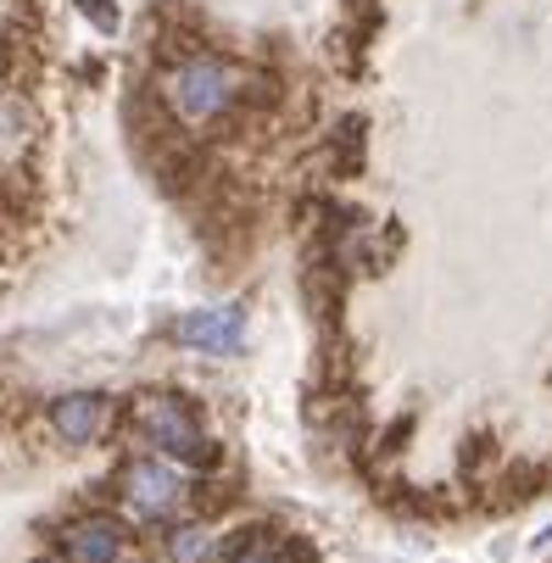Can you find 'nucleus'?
Instances as JSON below:
<instances>
[{
    "mask_svg": "<svg viewBox=\"0 0 552 563\" xmlns=\"http://www.w3.org/2000/svg\"><path fill=\"white\" fill-rule=\"evenodd\" d=\"M185 497H190L185 474L163 457H140V463L123 468V508L134 519H168V514L185 508Z\"/></svg>",
    "mask_w": 552,
    "mask_h": 563,
    "instance_id": "3",
    "label": "nucleus"
},
{
    "mask_svg": "<svg viewBox=\"0 0 552 563\" xmlns=\"http://www.w3.org/2000/svg\"><path fill=\"white\" fill-rule=\"evenodd\" d=\"M112 419V401L101 390H73L62 401H51V430L67 441V446H90Z\"/></svg>",
    "mask_w": 552,
    "mask_h": 563,
    "instance_id": "5",
    "label": "nucleus"
},
{
    "mask_svg": "<svg viewBox=\"0 0 552 563\" xmlns=\"http://www.w3.org/2000/svg\"><path fill=\"white\" fill-rule=\"evenodd\" d=\"M385 263V246H379V229L368 218H341L335 223V268L346 274H374Z\"/></svg>",
    "mask_w": 552,
    "mask_h": 563,
    "instance_id": "8",
    "label": "nucleus"
},
{
    "mask_svg": "<svg viewBox=\"0 0 552 563\" xmlns=\"http://www.w3.org/2000/svg\"><path fill=\"white\" fill-rule=\"evenodd\" d=\"M218 552V530L212 525H179L168 536V563H207Z\"/></svg>",
    "mask_w": 552,
    "mask_h": 563,
    "instance_id": "9",
    "label": "nucleus"
},
{
    "mask_svg": "<svg viewBox=\"0 0 552 563\" xmlns=\"http://www.w3.org/2000/svg\"><path fill=\"white\" fill-rule=\"evenodd\" d=\"M223 563H274V541H268V536H252L241 552H234V558H223Z\"/></svg>",
    "mask_w": 552,
    "mask_h": 563,
    "instance_id": "11",
    "label": "nucleus"
},
{
    "mask_svg": "<svg viewBox=\"0 0 552 563\" xmlns=\"http://www.w3.org/2000/svg\"><path fill=\"white\" fill-rule=\"evenodd\" d=\"M246 101H252V73L241 62L196 51L163 73V107L190 129H212V123L234 118Z\"/></svg>",
    "mask_w": 552,
    "mask_h": 563,
    "instance_id": "1",
    "label": "nucleus"
},
{
    "mask_svg": "<svg viewBox=\"0 0 552 563\" xmlns=\"http://www.w3.org/2000/svg\"><path fill=\"white\" fill-rule=\"evenodd\" d=\"M34 140H40L34 107H29L18 90H0V168L23 163V156L34 151Z\"/></svg>",
    "mask_w": 552,
    "mask_h": 563,
    "instance_id": "7",
    "label": "nucleus"
},
{
    "mask_svg": "<svg viewBox=\"0 0 552 563\" xmlns=\"http://www.w3.org/2000/svg\"><path fill=\"white\" fill-rule=\"evenodd\" d=\"M123 525L118 519H101V514H90V519H78V525H67L62 530V558L67 563H118L123 558Z\"/></svg>",
    "mask_w": 552,
    "mask_h": 563,
    "instance_id": "6",
    "label": "nucleus"
},
{
    "mask_svg": "<svg viewBox=\"0 0 552 563\" xmlns=\"http://www.w3.org/2000/svg\"><path fill=\"white\" fill-rule=\"evenodd\" d=\"M78 12H85V23L96 29V34H118V7H112V0H78Z\"/></svg>",
    "mask_w": 552,
    "mask_h": 563,
    "instance_id": "10",
    "label": "nucleus"
},
{
    "mask_svg": "<svg viewBox=\"0 0 552 563\" xmlns=\"http://www.w3.org/2000/svg\"><path fill=\"white\" fill-rule=\"evenodd\" d=\"M174 341L179 346H201V352H241L246 346V312L241 307H207V312H190L185 324L174 330Z\"/></svg>",
    "mask_w": 552,
    "mask_h": 563,
    "instance_id": "4",
    "label": "nucleus"
},
{
    "mask_svg": "<svg viewBox=\"0 0 552 563\" xmlns=\"http://www.w3.org/2000/svg\"><path fill=\"white\" fill-rule=\"evenodd\" d=\"M536 541H541V547H552V525H547V530H541V536H536Z\"/></svg>",
    "mask_w": 552,
    "mask_h": 563,
    "instance_id": "12",
    "label": "nucleus"
},
{
    "mask_svg": "<svg viewBox=\"0 0 552 563\" xmlns=\"http://www.w3.org/2000/svg\"><path fill=\"white\" fill-rule=\"evenodd\" d=\"M140 430L163 457H179V463H207L212 457V435L201 430L190 401H179V396H151L140 408Z\"/></svg>",
    "mask_w": 552,
    "mask_h": 563,
    "instance_id": "2",
    "label": "nucleus"
}]
</instances>
